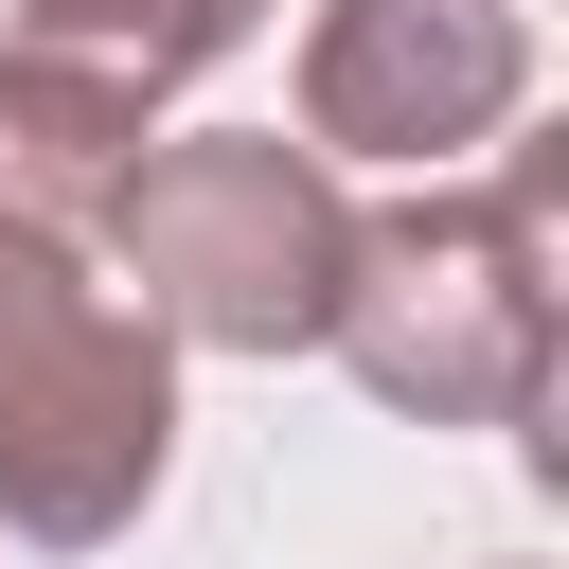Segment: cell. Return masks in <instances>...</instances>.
<instances>
[{"label": "cell", "instance_id": "8992f818", "mask_svg": "<svg viewBox=\"0 0 569 569\" xmlns=\"http://www.w3.org/2000/svg\"><path fill=\"white\" fill-rule=\"evenodd\" d=\"M267 36V0H18V53H71V71H107V89H196L213 53H249Z\"/></svg>", "mask_w": 569, "mask_h": 569}, {"label": "cell", "instance_id": "7a4b0ae2", "mask_svg": "<svg viewBox=\"0 0 569 569\" xmlns=\"http://www.w3.org/2000/svg\"><path fill=\"white\" fill-rule=\"evenodd\" d=\"M178 462V338L89 284V249H0V533L18 551H107L142 533Z\"/></svg>", "mask_w": 569, "mask_h": 569}, {"label": "cell", "instance_id": "5b68a950", "mask_svg": "<svg viewBox=\"0 0 569 569\" xmlns=\"http://www.w3.org/2000/svg\"><path fill=\"white\" fill-rule=\"evenodd\" d=\"M142 142H160L142 89H107L71 53H0V249H89Z\"/></svg>", "mask_w": 569, "mask_h": 569}, {"label": "cell", "instance_id": "6da1fadb", "mask_svg": "<svg viewBox=\"0 0 569 569\" xmlns=\"http://www.w3.org/2000/svg\"><path fill=\"white\" fill-rule=\"evenodd\" d=\"M320 356H356V391L409 427H533L551 409V160L356 213Z\"/></svg>", "mask_w": 569, "mask_h": 569}, {"label": "cell", "instance_id": "3957f363", "mask_svg": "<svg viewBox=\"0 0 569 569\" xmlns=\"http://www.w3.org/2000/svg\"><path fill=\"white\" fill-rule=\"evenodd\" d=\"M338 249H356V196H338L284 124L142 142L124 196H107V267H124L142 320L196 338V356H320V320H338Z\"/></svg>", "mask_w": 569, "mask_h": 569}, {"label": "cell", "instance_id": "277c9868", "mask_svg": "<svg viewBox=\"0 0 569 569\" xmlns=\"http://www.w3.org/2000/svg\"><path fill=\"white\" fill-rule=\"evenodd\" d=\"M533 89V0H320L302 18V160H409L445 196V160H480Z\"/></svg>", "mask_w": 569, "mask_h": 569}]
</instances>
